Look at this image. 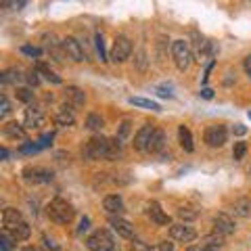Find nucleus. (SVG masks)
<instances>
[{"mask_svg":"<svg viewBox=\"0 0 251 251\" xmlns=\"http://www.w3.org/2000/svg\"><path fill=\"white\" fill-rule=\"evenodd\" d=\"M136 63H138V69H141V72H144V67H146V53H144V51L138 53Z\"/></svg>","mask_w":251,"mask_h":251,"instance_id":"obj_41","label":"nucleus"},{"mask_svg":"<svg viewBox=\"0 0 251 251\" xmlns=\"http://www.w3.org/2000/svg\"><path fill=\"white\" fill-rule=\"evenodd\" d=\"M6 157H9V151L2 146V149H0V159H6Z\"/></svg>","mask_w":251,"mask_h":251,"instance_id":"obj_51","label":"nucleus"},{"mask_svg":"<svg viewBox=\"0 0 251 251\" xmlns=\"http://www.w3.org/2000/svg\"><path fill=\"white\" fill-rule=\"evenodd\" d=\"M130 251H151V247L146 245V243H143V241H132L130 243Z\"/></svg>","mask_w":251,"mask_h":251,"instance_id":"obj_40","label":"nucleus"},{"mask_svg":"<svg viewBox=\"0 0 251 251\" xmlns=\"http://www.w3.org/2000/svg\"><path fill=\"white\" fill-rule=\"evenodd\" d=\"M25 251H40L38 247H25Z\"/></svg>","mask_w":251,"mask_h":251,"instance_id":"obj_52","label":"nucleus"},{"mask_svg":"<svg viewBox=\"0 0 251 251\" xmlns=\"http://www.w3.org/2000/svg\"><path fill=\"white\" fill-rule=\"evenodd\" d=\"M38 72H42V73H44V75H46V80H51L53 84H61V78H59V75H54V73L51 72V69H48L46 65H42V63L38 65Z\"/></svg>","mask_w":251,"mask_h":251,"instance_id":"obj_36","label":"nucleus"},{"mask_svg":"<svg viewBox=\"0 0 251 251\" xmlns=\"http://www.w3.org/2000/svg\"><path fill=\"white\" fill-rule=\"evenodd\" d=\"M2 132H4V136H9L13 138V141H25V128L21 124L17 122H9V124H4L2 126Z\"/></svg>","mask_w":251,"mask_h":251,"instance_id":"obj_19","label":"nucleus"},{"mask_svg":"<svg viewBox=\"0 0 251 251\" xmlns=\"http://www.w3.org/2000/svg\"><path fill=\"white\" fill-rule=\"evenodd\" d=\"M165 146V134L163 130H157L153 132V138H151V144H149V153H159Z\"/></svg>","mask_w":251,"mask_h":251,"instance_id":"obj_24","label":"nucleus"},{"mask_svg":"<svg viewBox=\"0 0 251 251\" xmlns=\"http://www.w3.org/2000/svg\"><path fill=\"white\" fill-rule=\"evenodd\" d=\"M21 53H23V54H30V57H40V54H42V48H38V46H21Z\"/></svg>","mask_w":251,"mask_h":251,"instance_id":"obj_39","label":"nucleus"},{"mask_svg":"<svg viewBox=\"0 0 251 251\" xmlns=\"http://www.w3.org/2000/svg\"><path fill=\"white\" fill-rule=\"evenodd\" d=\"M172 57H174V63H176V67L180 72L191 69V65L195 63V53L186 40H174L172 42Z\"/></svg>","mask_w":251,"mask_h":251,"instance_id":"obj_2","label":"nucleus"},{"mask_svg":"<svg viewBox=\"0 0 251 251\" xmlns=\"http://www.w3.org/2000/svg\"><path fill=\"white\" fill-rule=\"evenodd\" d=\"M4 234H9L13 241H25V239H30V234H32V228L27 222H21L19 226H15L13 230H9V233H4Z\"/></svg>","mask_w":251,"mask_h":251,"instance_id":"obj_22","label":"nucleus"},{"mask_svg":"<svg viewBox=\"0 0 251 251\" xmlns=\"http://www.w3.org/2000/svg\"><path fill=\"white\" fill-rule=\"evenodd\" d=\"M88 228H90V220H88V218H82L80 226H78V233H86Z\"/></svg>","mask_w":251,"mask_h":251,"instance_id":"obj_43","label":"nucleus"},{"mask_svg":"<svg viewBox=\"0 0 251 251\" xmlns=\"http://www.w3.org/2000/svg\"><path fill=\"white\" fill-rule=\"evenodd\" d=\"M23 122H25V128L27 130H40L44 126V111L38 109V107H27L25 113H23Z\"/></svg>","mask_w":251,"mask_h":251,"instance_id":"obj_11","label":"nucleus"},{"mask_svg":"<svg viewBox=\"0 0 251 251\" xmlns=\"http://www.w3.org/2000/svg\"><path fill=\"white\" fill-rule=\"evenodd\" d=\"M53 176L54 174L46 167H25L23 170V178L27 182H34V184H46V182H53Z\"/></svg>","mask_w":251,"mask_h":251,"instance_id":"obj_8","label":"nucleus"},{"mask_svg":"<svg viewBox=\"0 0 251 251\" xmlns=\"http://www.w3.org/2000/svg\"><path fill=\"white\" fill-rule=\"evenodd\" d=\"M178 141H180V146L186 151V153H193L195 151V144H193V134L186 126H180L178 128Z\"/></svg>","mask_w":251,"mask_h":251,"instance_id":"obj_21","label":"nucleus"},{"mask_svg":"<svg viewBox=\"0 0 251 251\" xmlns=\"http://www.w3.org/2000/svg\"><path fill=\"white\" fill-rule=\"evenodd\" d=\"M128 103H130V105H134V107H143V109H151V111H161V107H159L155 101L143 99V96H130Z\"/></svg>","mask_w":251,"mask_h":251,"instance_id":"obj_25","label":"nucleus"},{"mask_svg":"<svg viewBox=\"0 0 251 251\" xmlns=\"http://www.w3.org/2000/svg\"><path fill=\"white\" fill-rule=\"evenodd\" d=\"M11 113V105H9V99L2 94L0 96V117H6Z\"/></svg>","mask_w":251,"mask_h":251,"instance_id":"obj_38","label":"nucleus"},{"mask_svg":"<svg viewBox=\"0 0 251 251\" xmlns=\"http://www.w3.org/2000/svg\"><path fill=\"white\" fill-rule=\"evenodd\" d=\"M146 215L151 218V222H155L157 226H167L170 224V215H167L163 209H161V205L157 203V201H151V203H146Z\"/></svg>","mask_w":251,"mask_h":251,"instance_id":"obj_12","label":"nucleus"},{"mask_svg":"<svg viewBox=\"0 0 251 251\" xmlns=\"http://www.w3.org/2000/svg\"><path fill=\"white\" fill-rule=\"evenodd\" d=\"M245 153H247V143H243V141L234 143V149H233V159L234 161H241V159L245 157Z\"/></svg>","mask_w":251,"mask_h":251,"instance_id":"obj_30","label":"nucleus"},{"mask_svg":"<svg viewBox=\"0 0 251 251\" xmlns=\"http://www.w3.org/2000/svg\"><path fill=\"white\" fill-rule=\"evenodd\" d=\"M0 247H2V251H11V241H9V234H4L0 236Z\"/></svg>","mask_w":251,"mask_h":251,"instance_id":"obj_42","label":"nucleus"},{"mask_svg":"<svg viewBox=\"0 0 251 251\" xmlns=\"http://www.w3.org/2000/svg\"><path fill=\"white\" fill-rule=\"evenodd\" d=\"M203 141L209 146H224V143L228 141V130L224 128V126H220V124H214V126H209V128L205 130Z\"/></svg>","mask_w":251,"mask_h":251,"instance_id":"obj_6","label":"nucleus"},{"mask_svg":"<svg viewBox=\"0 0 251 251\" xmlns=\"http://www.w3.org/2000/svg\"><path fill=\"white\" fill-rule=\"evenodd\" d=\"M21 80H23V75H21V69H17V67L4 69V72L0 73V82L2 84H17Z\"/></svg>","mask_w":251,"mask_h":251,"instance_id":"obj_23","label":"nucleus"},{"mask_svg":"<svg viewBox=\"0 0 251 251\" xmlns=\"http://www.w3.org/2000/svg\"><path fill=\"white\" fill-rule=\"evenodd\" d=\"M128 134H130V120H124L122 124H120V130H117V134H115V138L117 141H126L128 138Z\"/></svg>","mask_w":251,"mask_h":251,"instance_id":"obj_31","label":"nucleus"},{"mask_svg":"<svg viewBox=\"0 0 251 251\" xmlns=\"http://www.w3.org/2000/svg\"><path fill=\"white\" fill-rule=\"evenodd\" d=\"M243 67H245V73L249 75V80H251V54H249V57H245V61H243Z\"/></svg>","mask_w":251,"mask_h":251,"instance_id":"obj_46","label":"nucleus"},{"mask_svg":"<svg viewBox=\"0 0 251 251\" xmlns=\"http://www.w3.org/2000/svg\"><path fill=\"white\" fill-rule=\"evenodd\" d=\"M186 251H205V247H203V245H191Z\"/></svg>","mask_w":251,"mask_h":251,"instance_id":"obj_50","label":"nucleus"},{"mask_svg":"<svg viewBox=\"0 0 251 251\" xmlns=\"http://www.w3.org/2000/svg\"><path fill=\"white\" fill-rule=\"evenodd\" d=\"M94 42H96V53H99L101 61H107V53H105V42H103V34L101 32L94 36Z\"/></svg>","mask_w":251,"mask_h":251,"instance_id":"obj_33","label":"nucleus"},{"mask_svg":"<svg viewBox=\"0 0 251 251\" xmlns=\"http://www.w3.org/2000/svg\"><path fill=\"white\" fill-rule=\"evenodd\" d=\"M209 46H212V42H207L205 38H199L197 44H195V51H197L199 57H209Z\"/></svg>","mask_w":251,"mask_h":251,"instance_id":"obj_29","label":"nucleus"},{"mask_svg":"<svg viewBox=\"0 0 251 251\" xmlns=\"http://www.w3.org/2000/svg\"><path fill=\"white\" fill-rule=\"evenodd\" d=\"M205 251H218V249H212V247H205Z\"/></svg>","mask_w":251,"mask_h":251,"instance_id":"obj_53","label":"nucleus"},{"mask_svg":"<svg viewBox=\"0 0 251 251\" xmlns=\"http://www.w3.org/2000/svg\"><path fill=\"white\" fill-rule=\"evenodd\" d=\"M54 122L57 126H63V128H69V126L75 124V113H73V107L72 105H61L57 109V115H54Z\"/></svg>","mask_w":251,"mask_h":251,"instance_id":"obj_16","label":"nucleus"},{"mask_svg":"<svg viewBox=\"0 0 251 251\" xmlns=\"http://www.w3.org/2000/svg\"><path fill=\"white\" fill-rule=\"evenodd\" d=\"M44 243H46V247H51L53 251H59V247H57V245H54V243H53V241H48V236H44Z\"/></svg>","mask_w":251,"mask_h":251,"instance_id":"obj_48","label":"nucleus"},{"mask_svg":"<svg viewBox=\"0 0 251 251\" xmlns=\"http://www.w3.org/2000/svg\"><path fill=\"white\" fill-rule=\"evenodd\" d=\"M61 48H63V53L67 54V59H72L75 63H80L86 59V54H84V48L78 40H75L73 36H67V38H63L61 40Z\"/></svg>","mask_w":251,"mask_h":251,"instance_id":"obj_7","label":"nucleus"},{"mask_svg":"<svg viewBox=\"0 0 251 251\" xmlns=\"http://www.w3.org/2000/svg\"><path fill=\"white\" fill-rule=\"evenodd\" d=\"M170 90H172L170 86H159V88H157V94H159V96H172Z\"/></svg>","mask_w":251,"mask_h":251,"instance_id":"obj_45","label":"nucleus"},{"mask_svg":"<svg viewBox=\"0 0 251 251\" xmlns=\"http://www.w3.org/2000/svg\"><path fill=\"white\" fill-rule=\"evenodd\" d=\"M132 54V42L128 36H124V34H120V36H115L113 40V48H111V61L113 63H124L128 61Z\"/></svg>","mask_w":251,"mask_h":251,"instance_id":"obj_5","label":"nucleus"},{"mask_svg":"<svg viewBox=\"0 0 251 251\" xmlns=\"http://www.w3.org/2000/svg\"><path fill=\"white\" fill-rule=\"evenodd\" d=\"M201 96H205V99H212L214 92H212V90H209V88H205V90H201Z\"/></svg>","mask_w":251,"mask_h":251,"instance_id":"obj_49","label":"nucleus"},{"mask_svg":"<svg viewBox=\"0 0 251 251\" xmlns=\"http://www.w3.org/2000/svg\"><path fill=\"white\" fill-rule=\"evenodd\" d=\"M46 214H48V218H51L53 222H57V224H69V222L73 220V215H75V209H73V205L69 203V201L57 197V199H53L51 203H48Z\"/></svg>","mask_w":251,"mask_h":251,"instance_id":"obj_1","label":"nucleus"},{"mask_svg":"<svg viewBox=\"0 0 251 251\" xmlns=\"http://www.w3.org/2000/svg\"><path fill=\"white\" fill-rule=\"evenodd\" d=\"M65 103L72 105L73 109H80V107H84V103H86V92L78 86H67L65 88Z\"/></svg>","mask_w":251,"mask_h":251,"instance_id":"obj_14","label":"nucleus"},{"mask_svg":"<svg viewBox=\"0 0 251 251\" xmlns=\"http://www.w3.org/2000/svg\"><path fill=\"white\" fill-rule=\"evenodd\" d=\"M151 251H174V243L170 241H159L151 247Z\"/></svg>","mask_w":251,"mask_h":251,"instance_id":"obj_37","label":"nucleus"},{"mask_svg":"<svg viewBox=\"0 0 251 251\" xmlns=\"http://www.w3.org/2000/svg\"><path fill=\"white\" fill-rule=\"evenodd\" d=\"M170 236L178 243H191V241L197 239V230H195L193 226L184 224V222H180V224L170 226Z\"/></svg>","mask_w":251,"mask_h":251,"instance_id":"obj_9","label":"nucleus"},{"mask_svg":"<svg viewBox=\"0 0 251 251\" xmlns=\"http://www.w3.org/2000/svg\"><path fill=\"white\" fill-rule=\"evenodd\" d=\"M103 126H105V120H103L99 113H90V115L86 117V128H88V130L101 132V130H103Z\"/></svg>","mask_w":251,"mask_h":251,"instance_id":"obj_27","label":"nucleus"},{"mask_svg":"<svg viewBox=\"0 0 251 251\" xmlns=\"http://www.w3.org/2000/svg\"><path fill=\"white\" fill-rule=\"evenodd\" d=\"M21 222H25V220H23V215H21L19 209L6 207L4 212H2V226H4L2 233H9V230H13L15 226H19Z\"/></svg>","mask_w":251,"mask_h":251,"instance_id":"obj_15","label":"nucleus"},{"mask_svg":"<svg viewBox=\"0 0 251 251\" xmlns=\"http://www.w3.org/2000/svg\"><path fill=\"white\" fill-rule=\"evenodd\" d=\"M107 155H109V138L105 136H92L82 149V157L88 159V161L107 159Z\"/></svg>","mask_w":251,"mask_h":251,"instance_id":"obj_3","label":"nucleus"},{"mask_svg":"<svg viewBox=\"0 0 251 251\" xmlns=\"http://www.w3.org/2000/svg\"><path fill=\"white\" fill-rule=\"evenodd\" d=\"M103 207L109 215H122L124 214V199L120 195H107L103 199Z\"/></svg>","mask_w":251,"mask_h":251,"instance_id":"obj_18","label":"nucleus"},{"mask_svg":"<svg viewBox=\"0 0 251 251\" xmlns=\"http://www.w3.org/2000/svg\"><path fill=\"white\" fill-rule=\"evenodd\" d=\"M109 226L113 228L120 236H124V239H132V236H134V226H132L128 220H124L122 215H111Z\"/></svg>","mask_w":251,"mask_h":251,"instance_id":"obj_13","label":"nucleus"},{"mask_svg":"<svg viewBox=\"0 0 251 251\" xmlns=\"http://www.w3.org/2000/svg\"><path fill=\"white\" fill-rule=\"evenodd\" d=\"M122 141H117V138H109V155L107 159L109 161H115V159L122 157Z\"/></svg>","mask_w":251,"mask_h":251,"instance_id":"obj_26","label":"nucleus"},{"mask_svg":"<svg viewBox=\"0 0 251 251\" xmlns=\"http://www.w3.org/2000/svg\"><path fill=\"white\" fill-rule=\"evenodd\" d=\"M233 214L239 215V218H249L251 215V199H247V197L236 199L233 203Z\"/></svg>","mask_w":251,"mask_h":251,"instance_id":"obj_20","label":"nucleus"},{"mask_svg":"<svg viewBox=\"0 0 251 251\" xmlns=\"http://www.w3.org/2000/svg\"><path fill=\"white\" fill-rule=\"evenodd\" d=\"M222 245H224V236H222V234L215 233V234H207V236H205V245H203V247L218 249V247H222Z\"/></svg>","mask_w":251,"mask_h":251,"instance_id":"obj_28","label":"nucleus"},{"mask_svg":"<svg viewBox=\"0 0 251 251\" xmlns=\"http://www.w3.org/2000/svg\"><path fill=\"white\" fill-rule=\"evenodd\" d=\"M214 228H215V233H218V234L228 236V234L234 233V222L230 220V215L218 214V215H214Z\"/></svg>","mask_w":251,"mask_h":251,"instance_id":"obj_17","label":"nucleus"},{"mask_svg":"<svg viewBox=\"0 0 251 251\" xmlns=\"http://www.w3.org/2000/svg\"><path fill=\"white\" fill-rule=\"evenodd\" d=\"M153 132H155V128H153V124H144L141 130L136 132L134 136V149L138 153H149V144H151V138H153Z\"/></svg>","mask_w":251,"mask_h":251,"instance_id":"obj_10","label":"nucleus"},{"mask_svg":"<svg viewBox=\"0 0 251 251\" xmlns=\"http://www.w3.org/2000/svg\"><path fill=\"white\" fill-rule=\"evenodd\" d=\"M15 94H17V99L23 101V103H32L34 101V92H32L30 88H17Z\"/></svg>","mask_w":251,"mask_h":251,"instance_id":"obj_34","label":"nucleus"},{"mask_svg":"<svg viewBox=\"0 0 251 251\" xmlns=\"http://www.w3.org/2000/svg\"><path fill=\"white\" fill-rule=\"evenodd\" d=\"M27 82H30V84H34V86H38V84H40V78H38V72H32L30 75H27Z\"/></svg>","mask_w":251,"mask_h":251,"instance_id":"obj_44","label":"nucleus"},{"mask_svg":"<svg viewBox=\"0 0 251 251\" xmlns=\"http://www.w3.org/2000/svg\"><path fill=\"white\" fill-rule=\"evenodd\" d=\"M88 251H115V239L107 228H99L86 239Z\"/></svg>","mask_w":251,"mask_h":251,"instance_id":"obj_4","label":"nucleus"},{"mask_svg":"<svg viewBox=\"0 0 251 251\" xmlns=\"http://www.w3.org/2000/svg\"><path fill=\"white\" fill-rule=\"evenodd\" d=\"M233 130H234V134H239V136H243V134L247 132V128H245V126H241V124H236Z\"/></svg>","mask_w":251,"mask_h":251,"instance_id":"obj_47","label":"nucleus"},{"mask_svg":"<svg viewBox=\"0 0 251 251\" xmlns=\"http://www.w3.org/2000/svg\"><path fill=\"white\" fill-rule=\"evenodd\" d=\"M38 151H42L38 141L36 143H23L19 146V153H23V155H32V153H38Z\"/></svg>","mask_w":251,"mask_h":251,"instance_id":"obj_32","label":"nucleus"},{"mask_svg":"<svg viewBox=\"0 0 251 251\" xmlns=\"http://www.w3.org/2000/svg\"><path fill=\"white\" fill-rule=\"evenodd\" d=\"M178 215L186 222V220H195V218H197L199 212H195V209H191V207H180L178 209Z\"/></svg>","mask_w":251,"mask_h":251,"instance_id":"obj_35","label":"nucleus"}]
</instances>
